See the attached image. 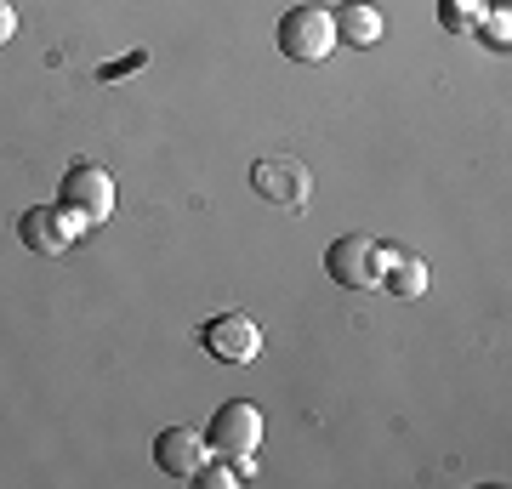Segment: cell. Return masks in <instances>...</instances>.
I'll use <instances>...</instances> for the list:
<instances>
[{
  "label": "cell",
  "instance_id": "7a4b0ae2",
  "mask_svg": "<svg viewBox=\"0 0 512 489\" xmlns=\"http://www.w3.org/2000/svg\"><path fill=\"white\" fill-rule=\"evenodd\" d=\"M256 444H262V410H256L251 399H228L217 416H211V427H205V450L228 455V461L239 467V478L251 472Z\"/></svg>",
  "mask_w": 512,
  "mask_h": 489
},
{
  "label": "cell",
  "instance_id": "5b68a950",
  "mask_svg": "<svg viewBox=\"0 0 512 489\" xmlns=\"http://www.w3.org/2000/svg\"><path fill=\"white\" fill-rule=\"evenodd\" d=\"M200 342L211 359L222 364H251L256 353H262V330H256V319H245V313H217V319H205Z\"/></svg>",
  "mask_w": 512,
  "mask_h": 489
},
{
  "label": "cell",
  "instance_id": "8fae6325",
  "mask_svg": "<svg viewBox=\"0 0 512 489\" xmlns=\"http://www.w3.org/2000/svg\"><path fill=\"white\" fill-rule=\"evenodd\" d=\"M484 12H490V0H439V29L444 35H467Z\"/></svg>",
  "mask_w": 512,
  "mask_h": 489
},
{
  "label": "cell",
  "instance_id": "7c38bea8",
  "mask_svg": "<svg viewBox=\"0 0 512 489\" xmlns=\"http://www.w3.org/2000/svg\"><path fill=\"white\" fill-rule=\"evenodd\" d=\"M239 478V467H228V461H200V472H194V484L205 489H228Z\"/></svg>",
  "mask_w": 512,
  "mask_h": 489
},
{
  "label": "cell",
  "instance_id": "6da1fadb",
  "mask_svg": "<svg viewBox=\"0 0 512 489\" xmlns=\"http://www.w3.org/2000/svg\"><path fill=\"white\" fill-rule=\"evenodd\" d=\"M57 211L69 217L74 239L92 234V228H103V222L114 217V177L103 171V165H92V160L69 165V177H63V194H57Z\"/></svg>",
  "mask_w": 512,
  "mask_h": 489
},
{
  "label": "cell",
  "instance_id": "ba28073f",
  "mask_svg": "<svg viewBox=\"0 0 512 489\" xmlns=\"http://www.w3.org/2000/svg\"><path fill=\"white\" fill-rule=\"evenodd\" d=\"M18 234H23V245H29V251L57 256V251H69L74 228H69V217H63L57 205H29V211L18 217Z\"/></svg>",
  "mask_w": 512,
  "mask_h": 489
},
{
  "label": "cell",
  "instance_id": "52a82bcc",
  "mask_svg": "<svg viewBox=\"0 0 512 489\" xmlns=\"http://www.w3.org/2000/svg\"><path fill=\"white\" fill-rule=\"evenodd\" d=\"M251 188L262 194V200H274V205H302L308 200V171H302L296 160H256Z\"/></svg>",
  "mask_w": 512,
  "mask_h": 489
},
{
  "label": "cell",
  "instance_id": "277c9868",
  "mask_svg": "<svg viewBox=\"0 0 512 489\" xmlns=\"http://www.w3.org/2000/svg\"><path fill=\"white\" fill-rule=\"evenodd\" d=\"M325 273H330L342 290L382 285V245H376V239H365V234H342V239L325 251Z\"/></svg>",
  "mask_w": 512,
  "mask_h": 489
},
{
  "label": "cell",
  "instance_id": "9c48e42d",
  "mask_svg": "<svg viewBox=\"0 0 512 489\" xmlns=\"http://www.w3.org/2000/svg\"><path fill=\"white\" fill-rule=\"evenodd\" d=\"M330 29H336V46H376L382 40V12L365 6V0H342L336 12H330Z\"/></svg>",
  "mask_w": 512,
  "mask_h": 489
},
{
  "label": "cell",
  "instance_id": "5bb4252c",
  "mask_svg": "<svg viewBox=\"0 0 512 489\" xmlns=\"http://www.w3.org/2000/svg\"><path fill=\"white\" fill-rule=\"evenodd\" d=\"M484 18H490V29H484V35H490V46L501 52V46H507V12H484Z\"/></svg>",
  "mask_w": 512,
  "mask_h": 489
},
{
  "label": "cell",
  "instance_id": "30bf717a",
  "mask_svg": "<svg viewBox=\"0 0 512 489\" xmlns=\"http://www.w3.org/2000/svg\"><path fill=\"white\" fill-rule=\"evenodd\" d=\"M382 285L404 302L427 296V262L421 256H399V251H382Z\"/></svg>",
  "mask_w": 512,
  "mask_h": 489
},
{
  "label": "cell",
  "instance_id": "4fadbf2b",
  "mask_svg": "<svg viewBox=\"0 0 512 489\" xmlns=\"http://www.w3.org/2000/svg\"><path fill=\"white\" fill-rule=\"evenodd\" d=\"M143 63H148V52H143V46H137V52H131V57H120V63H109V69H97V74H103V80H120V74L143 69Z\"/></svg>",
  "mask_w": 512,
  "mask_h": 489
},
{
  "label": "cell",
  "instance_id": "8992f818",
  "mask_svg": "<svg viewBox=\"0 0 512 489\" xmlns=\"http://www.w3.org/2000/svg\"><path fill=\"white\" fill-rule=\"evenodd\" d=\"M154 461H160L165 478H194L205 461V433H194V427H165L154 438Z\"/></svg>",
  "mask_w": 512,
  "mask_h": 489
},
{
  "label": "cell",
  "instance_id": "3957f363",
  "mask_svg": "<svg viewBox=\"0 0 512 489\" xmlns=\"http://www.w3.org/2000/svg\"><path fill=\"white\" fill-rule=\"evenodd\" d=\"M274 46L291 63H325L336 52V29H330V12L325 6H291L274 29Z\"/></svg>",
  "mask_w": 512,
  "mask_h": 489
},
{
  "label": "cell",
  "instance_id": "9a60e30c",
  "mask_svg": "<svg viewBox=\"0 0 512 489\" xmlns=\"http://www.w3.org/2000/svg\"><path fill=\"white\" fill-rule=\"evenodd\" d=\"M12 35H18V12H12V0H0V46Z\"/></svg>",
  "mask_w": 512,
  "mask_h": 489
}]
</instances>
